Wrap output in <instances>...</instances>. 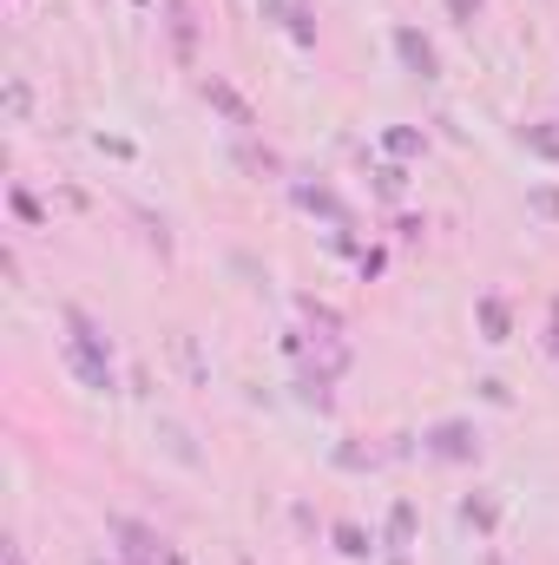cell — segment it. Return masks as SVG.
<instances>
[{"mask_svg":"<svg viewBox=\"0 0 559 565\" xmlns=\"http://www.w3.org/2000/svg\"><path fill=\"white\" fill-rule=\"evenodd\" d=\"M60 355H66V369L80 375V388H93V395H113L119 382H113V335L73 302L66 309V342H60Z\"/></svg>","mask_w":559,"mask_h":565,"instance_id":"obj_1","label":"cell"},{"mask_svg":"<svg viewBox=\"0 0 559 565\" xmlns=\"http://www.w3.org/2000/svg\"><path fill=\"white\" fill-rule=\"evenodd\" d=\"M421 454L428 460H441V467H474L481 460V427L474 422H434V427H421Z\"/></svg>","mask_w":559,"mask_h":565,"instance_id":"obj_2","label":"cell"},{"mask_svg":"<svg viewBox=\"0 0 559 565\" xmlns=\"http://www.w3.org/2000/svg\"><path fill=\"white\" fill-rule=\"evenodd\" d=\"M106 540L119 546L126 565H165V553H171V546H165L145 520H133V513H113V520H106Z\"/></svg>","mask_w":559,"mask_h":565,"instance_id":"obj_3","label":"cell"},{"mask_svg":"<svg viewBox=\"0 0 559 565\" xmlns=\"http://www.w3.org/2000/svg\"><path fill=\"white\" fill-rule=\"evenodd\" d=\"M198 93H204V106H211V113H218V119H224V126H231L238 139H251V132H257V113H251V99H244V93H238L231 79H218V73H211V79H204Z\"/></svg>","mask_w":559,"mask_h":565,"instance_id":"obj_4","label":"cell"},{"mask_svg":"<svg viewBox=\"0 0 559 565\" xmlns=\"http://www.w3.org/2000/svg\"><path fill=\"white\" fill-rule=\"evenodd\" d=\"M389 46H395V60H402V73H415V79H441V53H434V40L409 26V20H395V33H389Z\"/></svg>","mask_w":559,"mask_h":565,"instance_id":"obj_5","label":"cell"},{"mask_svg":"<svg viewBox=\"0 0 559 565\" xmlns=\"http://www.w3.org/2000/svg\"><path fill=\"white\" fill-rule=\"evenodd\" d=\"M165 40H171V60L178 66L198 60V7L191 0H165Z\"/></svg>","mask_w":559,"mask_h":565,"instance_id":"obj_6","label":"cell"},{"mask_svg":"<svg viewBox=\"0 0 559 565\" xmlns=\"http://www.w3.org/2000/svg\"><path fill=\"white\" fill-rule=\"evenodd\" d=\"M474 322H481V342H494V349H500V342L514 335V302H507L500 289H487V296L474 302Z\"/></svg>","mask_w":559,"mask_h":565,"instance_id":"obj_7","label":"cell"},{"mask_svg":"<svg viewBox=\"0 0 559 565\" xmlns=\"http://www.w3.org/2000/svg\"><path fill=\"white\" fill-rule=\"evenodd\" d=\"M289 198H296L303 211H316V217H329V224H349V211H342V198H336L329 184H309V178H296V184H289Z\"/></svg>","mask_w":559,"mask_h":565,"instance_id":"obj_8","label":"cell"},{"mask_svg":"<svg viewBox=\"0 0 559 565\" xmlns=\"http://www.w3.org/2000/svg\"><path fill=\"white\" fill-rule=\"evenodd\" d=\"M461 526H474L481 540H494V526H500V500H494L487 487H474V493H461Z\"/></svg>","mask_w":559,"mask_h":565,"instance_id":"obj_9","label":"cell"},{"mask_svg":"<svg viewBox=\"0 0 559 565\" xmlns=\"http://www.w3.org/2000/svg\"><path fill=\"white\" fill-rule=\"evenodd\" d=\"M382 546H389V553H409V546H415V500H395V507H389Z\"/></svg>","mask_w":559,"mask_h":565,"instance_id":"obj_10","label":"cell"},{"mask_svg":"<svg viewBox=\"0 0 559 565\" xmlns=\"http://www.w3.org/2000/svg\"><path fill=\"white\" fill-rule=\"evenodd\" d=\"M329 546H336L342 559H376V540H369V526H356V520H336V526H329Z\"/></svg>","mask_w":559,"mask_h":565,"instance_id":"obj_11","label":"cell"},{"mask_svg":"<svg viewBox=\"0 0 559 565\" xmlns=\"http://www.w3.org/2000/svg\"><path fill=\"white\" fill-rule=\"evenodd\" d=\"M329 382H336V375H323V369H303V375H296V402H303V408H316V415H329V408H336Z\"/></svg>","mask_w":559,"mask_h":565,"instance_id":"obj_12","label":"cell"},{"mask_svg":"<svg viewBox=\"0 0 559 565\" xmlns=\"http://www.w3.org/2000/svg\"><path fill=\"white\" fill-rule=\"evenodd\" d=\"M382 151H389L395 164H409V158L428 151V132H421V126H389V132H382Z\"/></svg>","mask_w":559,"mask_h":565,"instance_id":"obj_13","label":"cell"},{"mask_svg":"<svg viewBox=\"0 0 559 565\" xmlns=\"http://www.w3.org/2000/svg\"><path fill=\"white\" fill-rule=\"evenodd\" d=\"M158 440H165V454H171L178 467H198V447H191V427L184 422H158Z\"/></svg>","mask_w":559,"mask_h":565,"instance_id":"obj_14","label":"cell"},{"mask_svg":"<svg viewBox=\"0 0 559 565\" xmlns=\"http://www.w3.org/2000/svg\"><path fill=\"white\" fill-rule=\"evenodd\" d=\"M520 145H527L534 158H547V164H559V126H547V119H534V126H520Z\"/></svg>","mask_w":559,"mask_h":565,"instance_id":"obj_15","label":"cell"},{"mask_svg":"<svg viewBox=\"0 0 559 565\" xmlns=\"http://www.w3.org/2000/svg\"><path fill=\"white\" fill-rule=\"evenodd\" d=\"M0 106H7V119H13V126H27V119H33V86L13 73V79H7V93H0Z\"/></svg>","mask_w":559,"mask_h":565,"instance_id":"obj_16","label":"cell"},{"mask_svg":"<svg viewBox=\"0 0 559 565\" xmlns=\"http://www.w3.org/2000/svg\"><path fill=\"white\" fill-rule=\"evenodd\" d=\"M283 33H289V40L309 53V46H316V13H309L303 0H289V20H283Z\"/></svg>","mask_w":559,"mask_h":565,"instance_id":"obj_17","label":"cell"},{"mask_svg":"<svg viewBox=\"0 0 559 565\" xmlns=\"http://www.w3.org/2000/svg\"><path fill=\"white\" fill-rule=\"evenodd\" d=\"M7 204H13V217H20L27 231H40V224H46V204H40L27 184H13V191H7Z\"/></svg>","mask_w":559,"mask_h":565,"instance_id":"obj_18","label":"cell"},{"mask_svg":"<svg viewBox=\"0 0 559 565\" xmlns=\"http://www.w3.org/2000/svg\"><path fill=\"white\" fill-rule=\"evenodd\" d=\"M376 191H382V198L395 204V198L409 191V164H395V158H389V164H376Z\"/></svg>","mask_w":559,"mask_h":565,"instance_id":"obj_19","label":"cell"},{"mask_svg":"<svg viewBox=\"0 0 559 565\" xmlns=\"http://www.w3.org/2000/svg\"><path fill=\"white\" fill-rule=\"evenodd\" d=\"M376 460H382L376 447H356V440H342V447H336V467H342V473H362V467H376Z\"/></svg>","mask_w":559,"mask_h":565,"instance_id":"obj_20","label":"cell"},{"mask_svg":"<svg viewBox=\"0 0 559 565\" xmlns=\"http://www.w3.org/2000/svg\"><path fill=\"white\" fill-rule=\"evenodd\" d=\"M303 316H309V322H316L323 335H342V316H336L329 302H316V296H303Z\"/></svg>","mask_w":559,"mask_h":565,"instance_id":"obj_21","label":"cell"},{"mask_svg":"<svg viewBox=\"0 0 559 565\" xmlns=\"http://www.w3.org/2000/svg\"><path fill=\"white\" fill-rule=\"evenodd\" d=\"M238 164H244V171H283L277 151H257V145H238Z\"/></svg>","mask_w":559,"mask_h":565,"instance_id":"obj_22","label":"cell"},{"mask_svg":"<svg viewBox=\"0 0 559 565\" xmlns=\"http://www.w3.org/2000/svg\"><path fill=\"white\" fill-rule=\"evenodd\" d=\"M527 204H534L540 217H553V224H559V184H534V191H527Z\"/></svg>","mask_w":559,"mask_h":565,"instance_id":"obj_23","label":"cell"},{"mask_svg":"<svg viewBox=\"0 0 559 565\" xmlns=\"http://www.w3.org/2000/svg\"><path fill=\"white\" fill-rule=\"evenodd\" d=\"M474 388H481V402H494V408H507V402H514V395H507V382H494V375H487V382H474Z\"/></svg>","mask_w":559,"mask_h":565,"instance_id":"obj_24","label":"cell"},{"mask_svg":"<svg viewBox=\"0 0 559 565\" xmlns=\"http://www.w3.org/2000/svg\"><path fill=\"white\" fill-rule=\"evenodd\" d=\"M447 13H454V26H474L481 20V0H447Z\"/></svg>","mask_w":559,"mask_h":565,"instance_id":"obj_25","label":"cell"},{"mask_svg":"<svg viewBox=\"0 0 559 565\" xmlns=\"http://www.w3.org/2000/svg\"><path fill=\"white\" fill-rule=\"evenodd\" d=\"M382 264H389L382 250H362V257H356V270H362V277H382Z\"/></svg>","mask_w":559,"mask_h":565,"instance_id":"obj_26","label":"cell"},{"mask_svg":"<svg viewBox=\"0 0 559 565\" xmlns=\"http://www.w3.org/2000/svg\"><path fill=\"white\" fill-rule=\"evenodd\" d=\"M93 145H99V151H113V158H133V139H113V132H99Z\"/></svg>","mask_w":559,"mask_h":565,"instance_id":"obj_27","label":"cell"},{"mask_svg":"<svg viewBox=\"0 0 559 565\" xmlns=\"http://www.w3.org/2000/svg\"><path fill=\"white\" fill-rule=\"evenodd\" d=\"M257 13L264 20H289V0H257Z\"/></svg>","mask_w":559,"mask_h":565,"instance_id":"obj_28","label":"cell"},{"mask_svg":"<svg viewBox=\"0 0 559 565\" xmlns=\"http://www.w3.org/2000/svg\"><path fill=\"white\" fill-rule=\"evenodd\" d=\"M0 565H27V553H20V540H0Z\"/></svg>","mask_w":559,"mask_h":565,"instance_id":"obj_29","label":"cell"},{"mask_svg":"<svg viewBox=\"0 0 559 565\" xmlns=\"http://www.w3.org/2000/svg\"><path fill=\"white\" fill-rule=\"evenodd\" d=\"M547 342H553V355H559V296H553V335Z\"/></svg>","mask_w":559,"mask_h":565,"instance_id":"obj_30","label":"cell"},{"mask_svg":"<svg viewBox=\"0 0 559 565\" xmlns=\"http://www.w3.org/2000/svg\"><path fill=\"white\" fill-rule=\"evenodd\" d=\"M389 565H409V553H395V559H389Z\"/></svg>","mask_w":559,"mask_h":565,"instance_id":"obj_31","label":"cell"},{"mask_svg":"<svg viewBox=\"0 0 559 565\" xmlns=\"http://www.w3.org/2000/svg\"><path fill=\"white\" fill-rule=\"evenodd\" d=\"M165 565H184V559H178V553H165Z\"/></svg>","mask_w":559,"mask_h":565,"instance_id":"obj_32","label":"cell"},{"mask_svg":"<svg viewBox=\"0 0 559 565\" xmlns=\"http://www.w3.org/2000/svg\"><path fill=\"white\" fill-rule=\"evenodd\" d=\"M93 565H106V559H93Z\"/></svg>","mask_w":559,"mask_h":565,"instance_id":"obj_33","label":"cell"},{"mask_svg":"<svg viewBox=\"0 0 559 565\" xmlns=\"http://www.w3.org/2000/svg\"><path fill=\"white\" fill-rule=\"evenodd\" d=\"M139 7H145V0H139Z\"/></svg>","mask_w":559,"mask_h":565,"instance_id":"obj_34","label":"cell"}]
</instances>
